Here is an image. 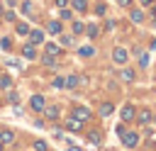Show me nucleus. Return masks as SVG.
<instances>
[{"mask_svg": "<svg viewBox=\"0 0 156 151\" xmlns=\"http://www.w3.org/2000/svg\"><path fill=\"white\" fill-rule=\"evenodd\" d=\"M127 58H129V54H127V49H124V46H117V49L112 51V61H115L117 66H124V63H127Z\"/></svg>", "mask_w": 156, "mask_h": 151, "instance_id": "1", "label": "nucleus"}, {"mask_svg": "<svg viewBox=\"0 0 156 151\" xmlns=\"http://www.w3.org/2000/svg\"><path fill=\"white\" fill-rule=\"evenodd\" d=\"M29 107H32L34 112H44V107H46V100H44V95H32V100H29Z\"/></svg>", "mask_w": 156, "mask_h": 151, "instance_id": "2", "label": "nucleus"}, {"mask_svg": "<svg viewBox=\"0 0 156 151\" xmlns=\"http://www.w3.org/2000/svg\"><path fill=\"white\" fill-rule=\"evenodd\" d=\"M66 127H68L71 132H80V129H83V122H80L78 117H73V114H68V117H66Z\"/></svg>", "mask_w": 156, "mask_h": 151, "instance_id": "3", "label": "nucleus"}, {"mask_svg": "<svg viewBox=\"0 0 156 151\" xmlns=\"http://www.w3.org/2000/svg\"><path fill=\"white\" fill-rule=\"evenodd\" d=\"M136 141H139V136H136V132H127V134H122V144L124 146H136Z\"/></svg>", "mask_w": 156, "mask_h": 151, "instance_id": "4", "label": "nucleus"}, {"mask_svg": "<svg viewBox=\"0 0 156 151\" xmlns=\"http://www.w3.org/2000/svg\"><path fill=\"white\" fill-rule=\"evenodd\" d=\"M44 112H46V119H49V122H54V119H58L61 107H58V105H51V107H44Z\"/></svg>", "mask_w": 156, "mask_h": 151, "instance_id": "5", "label": "nucleus"}, {"mask_svg": "<svg viewBox=\"0 0 156 151\" xmlns=\"http://www.w3.org/2000/svg\"><path fill=\"white\" fill-rule=\"evenodd\" d=\"M134 114H136V110H134L132 105H124V107H122V114H119V117H122L124 122H129V119H134Z\"/></svg>", "mask_w": 156, "mask_h": 151, "instance_id": "6", "label": "nucleus"}, {"mask_svg": "<svg viewBox=\"0 0 156 151\" xmlns=\"http://www.w3.org/2000/svg\"><path fill=\"white\" fill-rule=\"evenodd\" d=\"M73 117H78L80 122H85V119L90 117V110H88V107H76V110H73Z\"/></svg>", "mask_w": 156, "mask_h": 151, "instance_id": "7", "label": "nucleus"}, {"mask_svg": "<svg viewBox=\"0 0 156 151\" xmlns=\"http://www.w3.org/2000/svg\"><path fill=\"white\" fill-rule=\"evenodd\" d=\"M22 56H24V58H34V56H37L34 44H24V46H22Z\"/></svg>", "mask_w": 156, "mask_h": 151, "instance_id": "8", "label": "nucleus"}, {"mask_svg": "<svg viewBox=\"0 0 156 151\" xmlns=\"http://www.w3.org/2000/svg\"><path fill=\"white\" fill-rule=\"evenodd\" d=\"M119 80L132 83V80H134V71H132V68H122V71H119Z\"/></svg>", "mask_w": 156, "mask_h": 151, "instance_id": "9", "label": "nucleus"}, {"mask_svg": "<svg viewBox=\"0 0 156 151\" xmlns=\"http://www.w3.org/2000/svg\"><path fill=\"white\" fill-rule=\"evenodd\" d=\"M112 110H115V105H112V102H102V105L98 107L100 117H107V114H112Z\"/></svg>", "mask_w": 156, "mask_h": 151, "instance_id": "10", "label": "nucleus"}, {"mask_svg": "<svg viewBox=\"0 0 156 151\" xmlns=\"http://www.w3.org/2000/svg\"><path fill=\"white\" fill-rule=\"evenodd\" d=\"M134 117L139 119V124H149V122H151V112H149V110H141V112H136Z\"/></svg>", "mask_w": 156, "mask_h": 151, "instance_id": "11", "label": "nucleus"}, {"mask_svg": "<svg viewBox=\"0 0 156 151\" xmlns=\"http://www.w3.org/2000/svg\"><path fill=\"white\" fill-rule=\"evenodd\" d=\"M29 41H32V44H41V41H44V34H41L39 29H32V32H29Z\"/></svg>", "mask_w": 156, "mask_h": 151, "instance_id": "12", "label": "nucleus"}, {"mask_svg": "<svg viewBox=\"0 0 156 151\" xmlns=\"http://www.w3.org/2000/svg\"><path fill=\"white\" fill-rule=\"evenodd\" d=\"M46 29H49L51 34H61V22H56V19H51V22L46 24Z\"/></svg>", "mask_w": 156, "mask_h": 151, "instance_id": "13", "label": "nucleus"}, {"mask_svg": "<svg viewBox=\"0 0 156 151\" xmlns=\"http://www.w3.org/2000/svg\"><path fill=\"white\" fill-rule=\"evenodd\" d=\"M58 54H61V49L56 44H46V56H58Z\"/></svg>", "mask_w": 156, "mask_h": 151, "instance_id": "14", "label": "nucleus"}, {"mask_svg": "<svg viewBox=\"0 0 156 151\" xmlns=\"http://www.w3.org/2000/svg\"><path fill=\"white\" fill-rule=\"evenodd\" d=\"M78 54L88 58V56H93V54H95V49H93V46H80V49H78Z\"/></svg>", "mask_w": 156, "mask_h": 151, "instance_id": "15", "label": "nucleus"}, {"mask_svg": "<svg viewBox=\"0 0 156 151\" xmlns=\"http://www.w3.org/2000/svg\"><path fill=\"white\" fill-rule=\"evenodd\" d=\"M10 85H12V78L5 76V73H0V88H10Z\"/></svg>", "mask_w": 156, "mask_h": 151, "instance_id": "16", "label": "nucleus"}, {"mask_svg": "<svg viewBox=\"0 0 156 151\" xmlns=\"http://www.w3.org/2000/svg\"><path fill=\"white\" fill-rule=\"evenodd\" d=\"M71 2H73V7H76V10H80V12H85V10H88V2H85V0H71Z\"/></svg>", "mask_w": 156, "mask_h": 151, "instance_id": "17", "label": "nucleus"}, {"mask_svg": "<svg viewBox=\"0 0 156 151\" xmlns=\"http://www.w3.org/2000/svg\"><path fill=\"white\" fill-rule=\"evenodd\" d=\"M76 83H78V78H76V76H68V78L63 80V88H76Z\"/></svg>", "mask_w": 156, "mask_h": 151, "instance_id": "18", "label": "nucleus"}, {"mask_svg": "<svg viewBox=\"0 0 156 151\" xmlns=\"http://www.w3.org/2000/svg\"><path fill=\"white\" fill-rule=\"evenodd\" d=\"M144 19V12L141 10H132V22H141Z\"/></svg>", "mask_w": 156, "mask_h": 151, "instance_id": "19", "label": "nucleus"}, {"mask_svg": "<svg viewBox=\"0 0 156 151\" xmlns=\"http://www.w3.org/2000/svg\"><path fill=\"white\" fill-rule=\"evenodd\" d=\"M85 34L88 37H98V24H88L85 27Z\"/></svg>", "mask_w": 156, "mask_h": 151, "instance_id": "20", "label": "nucleus"}, {"mask_svg": "<svg viewBox=\"0 0 156 151\" xmlns=\"http://www.w3.org/2000/svg\"><path fill=\"white\" fill-rule=\"evenodd\" d=\"M17 34H29V24L20 22V24H17Z\"/></svg>", "mask_w": 156, "mask_h": 151, "instance_id": "21", "label": "nucleus"}, {"mask_svg": "<svg viewBox=\"0 0 156 151\" xmlns=\"http://www.w3.org/2000/svg\"><path fill=\"white\" fill-rule=\"evenodd\" d=\"M61 44H63V46H73V37H68V34H61Z\"/></svg>", "mask_w": 156, "mask_h": 151, "instance_id": "22", "label": "nucleus"}, {"mask_svg": "<svg viewBox=\"0 0 156 151\" xmlns=\"http://www.w3.org/2000/svg\"><path fill=\"white\" fill-rule=\"evenodd\" d=\"M0 141H2V144L12 141V132H0Z\"/></svg>", "mask_w": 156, "mask_h": 151, "instance_id": "23", "label": "nucleus"}, {"mask_svg": "<svg viewBox=\"0 0 156 151\" xmlns=\"http://www.w3.org/2000/svg\"><path fill=\"white\" fill-rule=\"evenodd\" d=\"M83 32H85V27L80 22H73V34H83Z\"/></svg>", "mask_w": 156, "mask_h": 151, "instance_id": "24", "label": "nucleus"}, {"mask_svg": "<svg viewBox=\"0 0 156 151\" xmlns=\"http://www.w3.org/2000/svg\"><path fill=\"white\" fill-rule=\"evenodd\" d=\"M46 141H34V151H46Z\"/></svg>", "mask_w": 156, "mask_h": 151, "instance_id": "25", "label": "nucleus"}, {"mask_svg": "<svg viewBox=\"0 0 156 151\" xmlns=\"http://www.w3.org/2000/svg\"><path fill=\"white\" fill-rule=\"evenodd\" d=\"M61 19H73V15H71V10H66V7H61Z\"/></svg>", "mask_w": 156, "mask_h": 151, "instance_id": "26", "label": "nucleus"}, {"mask_svg": "<svg viewBox=\"0 0 156 151\" xmlns=\"http://www.w3.org/2000/svg\"><path fill=\"white\" fill-rule=\"evenodd\" d=\"M90 141L98 144V141H100V132H90Z\"/></svg>", "mask_w": 156, "mask_h": 151, "instance_id": "27", "label": "nucleus"}, {"mask_svg": "<svg viewBox=\"0 0 156 151\" xmlns=\"http://www.w3.org/2000/svg\"><path fill=\"white\" fill-rule=\"evenodd\" d=\"M0 46H2V49H10V46H12V41H10V39H2V41H0Z\"/></svg>", "mask_w": 156, "mask_h": 151, "instance_id": "28", "label": "nucleus"}, {"mask_svg": "<svg viewBox=\"0 0 156 151\" xmlns=\"http://www.w3.org/2000/svg\"><path fill=\"white\" fill-rule=\"evenodd\" d=\"M63 80H66V78H54V85H56V88H63Z\"/></svg>", "mask_w": 156, "mask_h": 151, "instance_id": "29", "label": "nucleus"}, {"mask_svg": "<svg viewBox=\"0 0 156 151\" xmlns=\"http://www.w3.org/2000/svg\"><path fill=\"white\" fill-rule=\"evenodd\" d=\"M5 19H7V22H12V19H15V12H12V10H10V12H5Z\"/></svg>", "mask_w": 156, "mask_h": 151, "instance_id": "30", "label": "nucleus"}, {"mask_svg": "<svg viewBox=\"0 0 156 151\" xmlns=\"http://www.w3.org/2000/svg\"><path fill=\"white\" fill-rule=\"evenodd\" d=\"M117 2H119L122 7H129V5H132V0H117Z\"/></svg>", "mask_w": 156, "mask_h": 151, "instance_id": "31", "label": "nucleus"}, {"mask_svg": "<svg viewBox=\"0 0 156 151\" xmlns=\"http://www.w3.org/2000/svg\"><path fill=\"white\" fill-rule=\"evenodd\" d=\"M56 5H58V7H66V5H68V0H56Z\"/></svg>", "mask_w": 156, "mask_h": 151, "instance_id": "32", "label": "nucleus"}, {"mask_svg": "<svg viewBox=\"0 0 156 151\" xmlns=\"http://www.w3.org/2000/svg\"><path fill=\"white\" fill-rule=\"evenodd\" d=\"M66 151H80V149H78V146H68Z\"/></svg>", "mask_w": 156, "mask_h": 151, "instance_id": "33", "label": "nucleus"}, {"mask_svg": "<svg viewBox=\"0 0 156 151\" xmlns=\"http://www.w3.org/2000/svg\"><path fill=\"white\" fill-rule=\"evenodd\" d=\"M151 2H154V0H141V5H151Z\"/></svg>", "mask_w": 156, "mask_h": 151, "instance_id": "34", "label": "nucleus"}, {"mask_svg": "<svg viewBox=\"0 0 156 151\" xmlns=\"http://www.w3.org/2000/svg\"><path fill=\"white\" fill-rule=\"evenodd\" d=\"M151 5H154V7H151V10H154V15H156V2H151Z\"/></svg>", "mask_w": 156, "mask_h": 151, "instance_id": "35", "label": "nucleus"}, {"mask_svg": "<svg viewBox=\"0 0 156 151\" xmlns=\"http://www.w3.org/2000/svg\"><path fill=\"white\" fill-rule=\"evenodd\" d=\"M0 151H2V141H0Z\"/></svg>", "mask_w": 156, "mask_h": 151, "instance_id": "36", "label": "nucleus"}, {"mask_svg": "<svg viewBox=\"0 0 156 151\" xmlns=\"http://www.w3.org/2000/svg\"><path fill=\"white\" fill-rule=\"evenodd\" d=\"M154 27H156V19H154Z\"/></svg>", "mask_w": 156, "mask_h": 151, "instance_id": "37", "label": "nucleus"}, {"mask_svg": "<svg viewBox=\"0 0 156 151\" xmlns=\"http://www.w3.org/2000/svg\"><path fill=\"white\" fill-rule=\"evenodd\" d=\"M0 15H2V10H0Z\"/></svg>", "mask_w": 156, "mask_h": 151, "instance_id": "38", "label": "nucleus"}]
</instances>
